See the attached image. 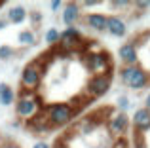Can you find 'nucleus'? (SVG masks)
I'll return each mask as SVG.
<instances>
[{
  "mask_svg": "<svg viewBox=\"0 0 150 148\" xmlns=\"http://www.w3.org/2000/svg\"><path fill=\"white\" fill-rule=\"evenodd\" d=\"M13 104H15V116L21 122H30L33 118H36L44 110L42 97L38 93H33V91H21Z\"/></svg>",
  "mask_w": 150,
  "mask_h": 148,
  "instance_id": "nucleus-1",
  "label": "nucleus"
},
{
  "mask_svg": "<svg viewBox=\"0 0 150 148\" xmlns=\"http://www.w3.org/2000/svg\"><path fill=\"white\" fill-rule=\"evenodd\" d=\"M0 148H21L17 144V142L10 141V139H6V141H0Z\"/></svg>",
  "mask_w": 150,
  "mask_h": 148,
  "instance_id": "nucleus-24",
  "label": "nucleus"
},
{
  "mask_svg": "<svg viewBox=\"0 0 150 148\" xmlns=\"http://www.w3.org/2000/svg\"><path fill=\"white\" fill-rule=\"evenodd\" d=\"M116 108H118V112H125L129 108V99L125 95H120L116 101Z\"/></svg>",
  "mask_w": 150,
  "mask_h": 148,
  "instance_id": "nucleus-20",
  "label": "nucleus"
},
{
  "mask_svg": "<svg viewBox=\"0 0 150 148\" xmlns=\"http://www.w3.org/2000/svg\"><path fill=\"white\" fill-rule=\"evenodd\" d=\"M33 148H51V146L46 141H38V142H34V144H33Z\"/></svg>",
  "mask_w": 150,
  "mask_h": 148,
  "instance_id": "nucleus-28",
  "label": "nucleus"
},
{
  "mask_svg": "<svg viewBox=\"0 0 150 148\" xmlns=\"http://www.w3.org/2000/svg\"><path fill=\"white\" fill-rule=\"evenodd\" d=\"M8 27V19H0V30H4Z\"/></svg>",
  "mask_w": 150,
  "mask_h": 148,
  "instance_id": "nucleus-30",
  "label": "nucleus"
},
{
  "mask_svg": "<svg viewBox=\"0 0 150 148\" xmlns=\"http://www.w3.org/2000/svg\"><path fill=\"white\" fill-rule=\"evenodd\" d=\"M133 8L139 10V11H144L150 8V2H146V0H137V2H133Z\"/></svg>",
  "mask_w": 150,
  "mask_h": 148,
  "instance_id": "nucleus-22",
  "label": "nucleus"
},
{
  "mask_svg": "<svg viewBox=\"0 0 150 148\" xmlns=\"http://www.w3.org/2000/svg\"><path fill=\"white\" fill-rule=\"evenodd\" d=\"M112 85V74H103V76H91L86 84V95L91 99H99L105 97L110 91Z\"/></svg>",
  "mask_w": 150,
  "mask_h": 148,
  "instance_id": "nucleus-6",
  "label": "nucleus"
},
{
  "mask_svg": "<svg viewBox=\"0 0 150 148\" xmlns=\"http://www.w3.org/2000/svg\"><path fill=\"white\" fill-rule=\"evenodd\" d=\"M2 6H4V2H0V8H2Z\"/></svg>",
  "mask_w": 150,
  "mask_h": 148,
  "instance_id": "nucleus-32",
  "label": "nucleus"
},
{
  "mask_svg": "<svg viewBox=\"0 0 150 148\" xmlns=\"http://www.w3.org/2000/svg\"><path fill=\"white\" fill-rule=\"evenodd\" d=\"M105 32H108L114 38H124L127 34V23L124 17H120L118 13L114 15H106V29Z\"/></svg>",
  "mask_w": 150,
  "mask_h": 148,
  "instance_id": "nucleus-10",
  "label": "nucleus"
},
{
  "mask_svg": "<svg viewBox=\"0 0 150 148\" xmlns=\"http://www.w3.org/2000/svg\"><path fill=\"white\" fill-rule=\"evenodd\" d=\"M148 38H150V32H148Z\"/></svg>",
  "mask_w": 150,
  "mask_h": 148,
  "instance_id": "nucleus-34",
  "label": "nucleus"
},
{
  "mask_svg": "<svg viewBox=\"0 0 150 148\" xmlns=\"http://www.w3.org/2000/svg\"><path fill=\"white\" fill-rule=\"evenodd\" d=\"M44 114L48 120L50 127H65L76 118L78 108L72 103H50L48 106H44Z\"/></svg>",
  "mask_w": 150,
  "mask_h": 148,
  "instance_id": "nucleus-3",
  "label": "nucleus"
},
{
  "mask_svg": "<svg viewBox=\"0 0 150 148\" xmlns=\"http://www.w3.org/2000/svg\"><path fill=\"white\" fill-rule=\"evenodd\" d=\"M17 42L21 46H34L36 44V34H34V30L25 29V30H21V32L17 34Z\"/></svg>",
  "mask_w": 150,
  "mask_h": 148,
  "instance_id": "nucleus-17",
  "label": "nucleus"
},
{
  "mask_svg": "<svg viewBox=\"0 0 150 148\" xmlns=\"http://www.w3.org/2000/svg\"><path fill=\"white\" fill-rule=\"evenodd\" d=\"M42 80H44V63L40 59L30 61L21 72V78H19V84H21V91H33L36 93L38 87L42 85Z\"/></svg>",
  "mask_w": 150,
  "mask_h": 148,
  "instance_id": "nucleus-5",
  "label": "nucleus"
},
{
  "mask_svg": "<svg viewBox=\"0 0 150 148\" xmlns=\"http://www.w3.org/2000/svg\"><path fill=\"white\" fill-rule=\"evenodd\" d=\"M84 23L88 29L95 30V32H105L106 29V15L101 11H93V13H86L84 15Z\"/></svg>",
  "mask_w": 150,
  "mask_h": 148,
  "instance_id": "nucleus-13",
  "label": "nucleus"
},
{
  "mask_svg": "<svg viewBox=\"0 0 150 148\" xmlns=\"http://www.w3.org/2000/svg\"><path fill=\"white\" fill-rule=\"evenodd\" d=\"M15 53H17V51H15L11 46H0V61H8V59H11Z\"/></svg>",
  "mask_w": 150,
  "mask_h": 148,
  "instance_id": "nucleus-19",
  "label": "nucleus"
},
{
  "mask_svg": "<svg viewBox=\"0 0 150 148\" xmlns=\"http://www.w3.org/2000/svg\"><path fill=\"white\" fill-rule=\"evenodd\" d=\"M59 34H61V30H59V29L50 27V29L46 30V34H44V42L48 46H57L59 44Z\"/></svg>",
  "mask_w": 150,
  "mask_h": 148,
  "instance_id": "nucleus-18",
  "label": "nucleus"
},
{
  "mask_svg": "<svg viewBox=\"0 0 150 148\" xmlns=\"http://www.w3.org/2000/svg\"><path fill=\"white\" fill-rule=\"evenodd\" d=\"M51 148H67L65 144H55V146H51Z\"/></svg>",
  "mask_w": 150,
  "mask_h": 148,
  "instance_id": "nucleus-31",
  "label": "nucleus"
},
{
  "mask_svg": "<svg viewBox=\"0 0 150 148\" xmlns=\"http://www.w3.org/2000/svg\"><path fill=\"white\" fill-rule=\"evenodd\" d=\"M61 17H63V23H65L67 27H74L82 19V8H80V4H78V2H67L65 6H63Z\"/></svg>",
  "mask_w": 150,
  "mask_h": 148,
  "instance_id": "nucleus-12",
  "label": "nucleus"
},
{
  "mask_svg": "<svg viewBox=\"0 0 150 148\" xmlns=\"http://www.w3.org/2000/svg\"><path fill=\"white\" fill-rule=\"evenodd\" d=\"M15 99H17V95H15L13 87H11L10 84H0V104L2 106H11V104L15 103Z\"/></svg>",
  "mask_w": 150,
  "mask_h": 148,
  "instance_id": "nucleus-15",
  "label": "nucleus"
},
{
  "mask_svg": "<svg viewBox=\"0 0 150 148\" xmlns=\"http://www.w3.org/2000/svg\"><path fill=\"white\" fill-rule=\"evenodd\" d=\"M84 63H86L88 72H91V76L112 74V68H114V63H112L110 53L105 51L101 46H95V48H88V49H86Z\"/></svg>",
  "mask_w": 150,
  "mask_h": 148,
  "instance_id": "nucleus-2",
  "label": "nucleus"
},
{
  "mask_svg": "<svg viewBox=\"0 0 150 148\" xmlns=\"http://www.w3.org/2000/svg\"><path fill=\"white\" fill-rule=\"evenodd\" d=\"M112 148H129V144H127V141H125V139H116V141H114V144H112Z\"/></svg>",
  "mask_w": 150,
  "mask_h": 148,
  "instance_id": "nucleus-26",
  "label": "nucleus"
},
{
  "mask_svg": "<svg viewBox=\"0 0 150 148\" xmlns=\"http://www.w3.org/2000/svg\"><path fill=\"white\" fill-rule=\"evenodd\" d=\"M129 125H131V120L125 112H112L106 120V129L112 135L114 139H124V135L129 131Z\"/></svg>",
  "mask_w": 150,
  "mask_h": 148,
  "instance_id": "nucleus-7",
  "label": "nucleus"
},
{
  "mask_svg": "<svg viewBox=\"0 0 150 148\" xmlns=\"http://www.w3.org/2000/svg\"><path fill=\"white\" fill-rule=\"evenodd\" d=\"M120 82L127 85L133 91H141V89L150 85V72L141 65H133V67H122L120 68Z\"/></svg>",
  "mask_w": 150,
  "mask_h": 148,
  "instance_id": "nucleus-4",
  "label": "nucleus"
},
{
  "mask_svg": "<svg viewBox=\"0 0 150 148\" xmlns=\"http://www.w3.org/2000/svg\"><path fill=\"white\" fill-rule=\"evenodd\" d=\"M129 120H131V125H133V129L137 131V135H144L146 131H150V112L144 106L137 108L135 114Z\"/></svg>",
  "mask_w": 150,
  "mask_h": 148,
  "instance_id": "nucleus-11",
  "label": "nucleus"
},
{
  "mask_svg": "<svg viewBox=\"0 0 150 148\" xmlns=\"http://www.w3.org/2000/svg\"><path fill=\"white\" fill-rule=\"evenodd\" d=\"M59 48L63 51H74V49L82 48L84 46V36L76 27H67L65 30H61L59 34Z\"/></svg>",
  "mask_w": 150,
  "mask_h": 148,
  "instance_id": "nucleus-8",
  "label": "nucleus"
},
{
  "mask_svg": "<svg viewBox=\"0 0 150 148\" xmlns=\"http://www.w3.org/2000/svg\"><path fill=\"white\" fill-rule=\"evenodd\" d=\"M27 15H29V11H27L23 6H11L10 10H8V23L21 25V23L27 19Z\"/></svg>",
  "mask_w": 150,
  "mask_h": 148,
  "instance_id": "nucleus-16",
  "label": "nucleus"
},
{
  "mask_svg": "<svg viewBox=\"0 0 150 148\" xmlns=\"http://www.w3.org/2000/svg\"><path fill=\"white\" fill-rule=\"evenodd\" d=\"M29 17H30V21H33L34 25H38V23L42 21V13H40V11H36V10L29 11Z\"/></svg>",
  "mask_w": 150,
  "mask_h": 148,
  "instance_id": "nucleus-23",
  "label": "nucleus"
},
{
  "mask_svg": "<svg viewBox=\"0 0 150 148\" xmlns=\"http://www.w3.org/2000/svg\"><path fill=\"white\" fill-rule=\"evenodd\" d=\"M27 127H30V129H33L36 135H44L46 131H50V129H51L50 123H48V120H46L44 110H42L40 114L36 116V118H33L30 122H27Z\"/></svg>",
  "mask_w": 150,
  "mask_h": 148,
  "instance_id": "nucleus-14",
  "label": "nucleus"
},
{
  "mask_svg": "<svg viewBox=\"0 0 150 148\" xmlns=\"http://www.w3.org/2000/svg\"><path fill=\"white\" fill-rule=\"evenodd\" d=\"M144 108H146V110L150 112V93L146 95V99H144Z\"/></svg>",
  "mask_w": 150,
  "mask_h": 148,
  "instance_id": "nucleus-29",
  "label": "nucleus"
},
{
  "mask_svg": "<svg viewBox=\"0 0 150 148\" xmlns=\"http://www.w3.org/2000/svg\"><path fill=\"white\" fill-rule=\"evenodd\" d=\"M0 141H2V135H0Z\"/></svg>",
  "mask_w": 150,
  "mask_h": 148,
  "instance_id": "nucleus-33",
  "label": "nucleus"
},
{
  "mask_svg": "<svg viewBox=\"0 0 150 148\" xmlns=\"http://www.w3.org/2000/svg\"><path fill=\"white\" fill-rule=\"evenodd\" d=\"M118 59L124 67H133V65H139V44L135 40L125 42L118 48Z\"/></svg>",
  "mask_w": 150,
  "mask_h": 148,
  "instance_id": "nucleus-9",
  "label": "nucleus"
},
{
  "mask_svg": "<svg viewBox=\"0 0 150 148\" xmlns=\"http://www.w3.org/2000/svg\"><path fill=\"white\" fill-rule=\"evenodd\" d=\"M63 6H65V4H63L61 0H53V2H50L51 11H59V10H63Z\"/></svg>",
  "mask_w": 150,
  "mask_h": 148,
  "instance_id": "nucleus-27",
  "label": "nucleus"
},
{
  "mask_svg": "<svg viewBox=\"0 0 150 148\" xmlns=\"http://www.w3.org/2000/svg\"><path fill=\"white\" fill-rule=\"evenodd\" d=\"M133 2H129V0H112L110 2V8H114V10H125V8H131Z\"/></svg>",
  "mask_w": 150,
  "mask_h": 148,
  "instance_id": "nucleus-21",
  "label": "nucleus"
},
{
  "mask_svg": "<svg viewBox=\"0 0 150 148\" xmlns=\"http://www.w3.org/2000/svg\"><path fill=\"white\" fill-rule=\"evenodd\" d=\"M80 4V8H93V6H99V4H103L101 0H86V2H78Z\"/></svg>",
  "mask_w": 150,
  "mask_h": 148,
  "instance_id": "nucleus-25",
  "label": "nucleus"
}]
</instances>
